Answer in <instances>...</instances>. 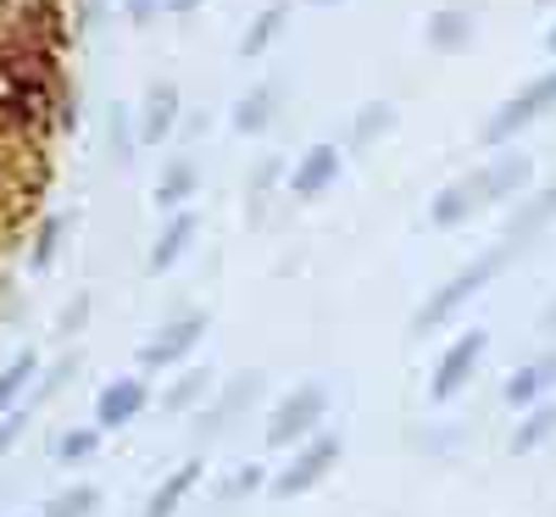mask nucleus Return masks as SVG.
<instances>
[{
	"label": "nucleus",
	"mask_w": 556,
	"mask_h": 517,
	"mask_svg": "<svg viewBox=\"0 0 556 517\" xmlns=\"http://www.w3.org/2000/svg\"><path fill=\"white\" fill-rule=\"evenodd\" d=\"M529 173H534V162H529L523 151H506V156H495V162L473 167L468 178L445 184V190L434 196V206H429V212H434V223H440V228H456V223H468L473 212H484V206H495V201H506V196H523Z\"/></svg>",
	"instance_id": "1"
},
{
	"label": "nucleus",
	"mask_w": 556,
	"mask_h": 517,
	"mask_svg": "<svg viewBox=\"0 0 556 517\" xmlns=\"http://www.w3.org/2000/svg\"><path fill=\"white\" fill-rule=\"evenodd\" d=\"M513 256H518V251L501 240L495 251H484V256H473V262L462 267V273H451L445 285H440V290H434L424 306H417V317H412V335H429V328H440L445 317H456V312L468 306V301H473V295H479V290H484L490 278H495L506 262H513Z\"/></svg>",
	"instance_id": "2"
},
{
	"label": "nucleus",
	"mask_w": 556,
	"mask_h": 517,
	"mask_svg": "<svg viewBox=\"0 0 556 517\" xmlns=\"http://www.w3.org/2000/svg\"><path fill=\"white\" fill-rule=\"evenodd\" d=\"M329 417V390L323 384H295L267 417V445H290V440H312L317 423Z\"/></svg>",
	"instance_id": "3"
},
{
	"label": "nucleus",
	"mask_w": 556,
	"mask_h": 517,
	"mask_svg": "<svg viewBox=\"0 0 556 517\" xmlns=\"http://www.w3.org/2000/svg\"><path fill=\"white\" fill-rule=\"evenodd\" d=\"M545 112H556V73H540V78L523 84L506 106H495V117L484 123V139H490V146H506V139L523 134L529 123H540Z\"/></svg>",
	"instance_id": "4"
},
{
	"label": "nucleus",
	"mask_w": 556,
	"mask_h": 517,
	"mask_svg": "<svg viewBox=\"0 0 556 517\" xmlns=\"http://www.w3.org/2000/svg\"><path fill=\"white\" fill-rule=\"evenodd\" d=\"M334 462H340V434H312L290 462H285V474L273 479V495H306L312 484H323L334 474Z\"/></svg>",
	"instance_id": "5"
},
{
	"label": "nucleus",
	"mask_w": 556,
	"mask_h": 517,
	"mask_svg": "<svg viewBox=\"0 0 556 517\" xmlns=\"http://www.w3.org/2000/svg\"><path fill=\"white\" fill-rule=\"evenodd\" d=\"M484 345H490V335H484V328H468V335H462V340H456V345L440 356L429 395H434V401H451V395H462V390H468V379H473V367H479Z\"/></svg>",
	"instance_id": "6"
},
{
	"label": "nucleus",
	"mask_w": 556,
	"mask_h": 517,
	"mask_svg": "<svg viewBox=\"0 0 556 517\" xmlns=\"http://www.w3.org/2000/svg\"><path fill=\"white\" fill-rule=\"evenodd\" d=\"M201 335H206V312H184V317H173L156 340L139 345V367H173V362H184V356L201 345Z\"/></svg>",
	"instance_id": "7"
},
{
	"label": "nucleus",
	"mask_w": 556,
	"mask_h": 517,
	"mask_svg": "<svg viewBox=\"0 0 556 517\" xmlns=\"http://www.w3.org/2000/svg\"><path fill=\"white\" fill-rule=\"evenodd\" d=\"M334 178H340V151H334V146H312V151L295 162V173H290V190H295L301 201H317L323 190H334Z\"/></svg>",
	"instance_id": "8"
},
{
	"label": "nucleus",
	"mask_w": 556,
	"mask_h": 517,
	"mask_svg": "<svg viewBox=\"0 0 556 517\" xmlns=\"http://www.w3.org/2000/svg\"><path fill=\"white\" fill-rule=\"evenodd\" d=\"M146 401H151L146 379H112V384L101 390V401H96L101 429H123V423H134L139 412H146Z\"/></svg>",
	"instance_id": "9"
},
{
	"label": "nucleus",
	"mask_w": 556,
	"mask_h": 517,
	"mask_svg": "<svg viewBox=\"0 0 556 517\" xmlns=\"http://www.w3.org/2000/svg\"><path fill=\"white\" fill-rule=\"evenodd\" d=\"M256 395H262V373H245V379H235V384L223 390V401L206 412V423H201L195 434H201V440H217V434H223L228 423H235V417H240V412H245Z\"/></svg>",
	"instance_id": "10"
},
{
	"label": "nucleus",
	"mask_w": 556,
	"mask_h": 517,
	"mask_svg": "<svg viewBox=\"0 0 556 517\" xmlns=\"http://www.w3.org/2000/svg\"><path fill=\"white\" fill-rule=\"evenodd\" d=\"M551 217H556V184H551V190H540V196H529V201L513 212V223H506V234H501V240L513 245V251H523V245L534 240V234H540Z\"/></svg>",
	"instance_id": "11"
},
{
	"label": "nucleus",
	"mask_w": 556,
	"mask_h": 517,
	"mask_svg": "<svg viewBox=\"0 0 556 517\" xmlns=\"http://www.w3.org/2000/svg\"><path fill=\"white\" fill-rule=\"evenodd\" d=\"M545 390H556V351L551 356H534L523 373H513V379H506V401H513V406H540V395Z\"/></svg>",
	"instance_id": "12"
},
{
	"label": "nucleus",
	"mask_w": 556,
	"mask_h": 517,
	"mask_svg": "<svg viewBox=\"0 0 556 517\" xmlns=\"http://www.w3.org/2000/svg\"><path fill=\"white\" fill-rule=\"evenodd\" d=\"M173 123H178V89L162 78V84H151V89H146V112H139V134H146L151 146H156V139H167V134H173Z\"/></svg>",
	"instance_id": "13"
},
{
	"label": "nucleus",
	"mask_w": 556,
	"mask_h": 517,
	"mask_svg": "<svg viewBox=\"0 0 556 517\" xmlns=\"http://www.w3.org/2000/svg\"><path fill=\"white\" fill-rule=\"evenodd\" d=\"M278 101H285V89H278V84H256L251 96H240V106H235V128L240 134H262L278 117Z\"/></svg>",
	"instance_id": "14"
},
{
	"label": "nucleus",
	"mask_w": 556,
	"mask_h": 517,
	"mask_svg": "<svg viewBox=\"0 0 556 517\" xmlns=\"http://www.w3.org/2000/svg\"><path fill=\"white\" fill-rule=\"evenodd\" d=\"M195 212H173V223L162 228V240H156V251H151V267L162 273V267H173L184 251H190V240H195Z\"/></svg>",
	"instance_id": "15"
},
{
	"label": "nucleus",
	"mask_w": 556,
	"mask_h": 517,
	"mask_svg": "<svg viewBox=\"0 0 556 517\" xmlns=\"http://www.w3.org/2000/svg\"><path fill=\"white\" fill-rule=\"evenodd\" d=\"M195 479H201V462H184L178 474H167V479H162V490L151 495L146 517H173V512H178V501H184V495L195 490Z\"/></svg>",
	"instance_id": "16"
},
{
	"label": "nucleus",
	"mask_w": 556,
	"mask_h": 517,
	"mask_svg": "<svg viewBox=\"0 0 556 517\" xmlns=\"http://www.w3.org/2000/svg\"><path fill=\"white\" fill-rule=\"evenodd\" d=\"M551 434H556V401H540V406H529V417L518 423L513 451H518V456H529V451H540Z\"/></svg>",
	"instance_id": "17"
},
{
	"label": "nucleus",
	"mask_w": 556,
	"mask_h": 517,
	"mask_svg": "<svg viewBox=\"0 0 556 517\" xmlns=\"http://www.w3.org/2000/svg\"><path fill=\"white\" fill-rule=\"evenodd\" d=\"M201 190V173H195V162L190 156H178L167 173H162V184H156V206H184Z\"/></svg>",
	"instance_id": "18"
},
{
	"label": "nucleus",
	"mask_w": 556,
	"mask_h": 517,
	"mask_svg": "<svg viewBox=\"0 0 556 517\" xmlns=\"http://www.w3.org/2000/svg\"><path fill=\"white\" fill-rule=\"evenodd\" d=\"M473 39V17L468 12H434L429 17V45L434 51H462Z\"/></svg>",
	"instance_id": "19"
},
{
	"label": "nucleus",
	"mask_w": 556,
	"mask_h": 517,
	"mask_svg": "<svg viewBox=\"0 0 556 517\" xmlns=\"http://www.w3.org/2000/svg\"><path fill=\"white\" fill-rule=\"evenodd\" d=\"M390 128H395V106H390V101H374V106H362V112H356L351 139H356V146H374V139L390 134Z\"/></svg>",
	"instance_id": "20"
},
{
	"label": "nucleus",
	"mask_w": 556,
	"mask_h": 517,
	"mask_svg": "<svg viewBox=\"0 0 556 517\" xmlns=\"http://www.w3.org/2000/svg\"><path fill=\"white\" fill-rule=\"evenodd\" d=\"M285 17H290V7H267V12L251 23V34H245V45H240V51H245V56H262L267 45H273V34L285 28Z\"/></svg>",
	"instance_id": "21"
},
{
	"label": "nucleus",
	"mask_w": 556,
	"mask_h": 517,
	"mask_svg": "<svg viewBox=\"0 0 556 517\" xmlns=\"http://www.w3.org/2000/svg\"><path fill=\"white\" fill-rule=\"evenodd\" d=\"M96 501H101L96 484H73L67 495H56L51 506H45V517H89V512H96Z\"/></svg>",
	"instance_id": "22"
},
{
	"label": "nucleus",
	"mask_w": 556,
	"mask_h": 517,
	"mask_svg": "<svg viewBox=\"0 0 556 517\" xmlns=\"http://www.w3.org/2000/svg\"><path fill=\"white\" fill-rule=\"evenodd\" d=\"M206 384H212V379H206V367H201V373H184V379L162 395V406H167V412H190V406L206 395Z\"/></svg>",
	"instance_id": "23"
},
{
	"label": "nucleus",
	"mask_w": 556,
	"mask_h": 517,
	"mask_svg": "<svg viewBox=\"0 0 556 517\" xmlns=\"http://www.w3.org/2000/svg\"><path fill=\"white\" fill-rule=\"evenodd\" d=\"M28 373H34V351H23V356L7 367V373H0V412H7V406L17 401V390L28 384Z\"/></svg>",
	"instance_id": "24"
},
{
	"label": "nucleus",
	"mask_w": 556,
	"mask_h": 517,
	"mask_svg": "<svg viewBox=\"0 0 556 517\" xmlns=\"http://www.w3.org/2000/svg\"><path fill=\"white\" fill-rule=\"evenodd\" d=\"M96 445H101L96 429H67V434L56 440V456H62V462H84V456H96Z\"/></svg>",
	"instance_id": "25"
},
{
	"label": "nucleus",
	"mask_w": 556,
	"mask_h": 517,
	"mask_svg": "<svg viewBox=\"0 0 556 517\" xmlns=\"http://www.w3.org/2000/svg\"><path fill=\"white\" fill-rule=\"evenodd\" d=\"M56 240H62V217H51L39 228V240H34V267H51V256H56Z\"/></svg>",
	"instance_id": "26"
},
{
	"label": "nucleus",
	"mask_w": 556,
	"mask_h": 517,
	"mask_svg": "<svg viewBox=\"0 0 556 517\" xmlns=\"http://www.w3.org/2000/svg\"><path fill=\"white\" fill-rule=\"evenodd\" d=\"M251 490H262V467H240V474L223 484V501H240V495H251Z\"/></svg>",
	"instance_id": "27"
},
{
	"label": "nucleus",
	"mask_w": 556,
	"mask_h": 517,
	"mask_svg": "<svg viewBox=\"0 0 556 517\" xmlns=\"http://www.w3.org/2000/svg\"><path fill=\"white\" fill-rule=\"evenodd\" d=\"M162 7H173V0H128V17H134V23H151Z\"/></svg>",
	"instance_id": "28"
},
{
	"label": "nucleus",
	"mask_w": 556,
	"mask_h": 517,
	"mask_svg": "<svg viewBox=\"0 0 556 517\" xmlns=\"http://www.w3.org/2000/svg\"><path fill=\"white\" fill-rule=\"evenodd\" d=\"M84 312H89V301H73V312H67V317H62V328H67V335H73V328H78V323H84Z\"/></svg>",
	"instance_id": "29"
},
{
	"label": "nucleus",
	"mask_w": 556,
	"mask_h": 517,
	"mask_svg": "<svg viewBox=\"0 0 556 517\" xmlns=\"http://www.w3.org/2000/svg\"><path fill=\"white\" fill-rule=\"evenodd\" d=\"M545 335H556V301L545 306Z\"/></svg>",
	"instance_id": "30"
},
{
	"label": "nucleus",
	"mask_w": 556,
	"mask_h": 517,
	"mask_svg": "<svg viewBox=\"0 0 556 517\" xmlns=\"http://www.w3.org/2000/svg\"><path fill=\"white\" fill-rule=\"evenodd\" d=\"M201 7V0H173V12H195Z\"/></svg>",
	"instance_id": "31"
},
{
	"label": "nucleus",
	"mask_w": 556,
	"mask_h": 517,
	"mask_svg": "<svg viewBox=\"0 0 556 517\" xmlns=\"http://www.w3.org/2000/svg\"><path fill=\"white\" fill-rule=\"evenodd\" d=\"M545 45H551V51H556V28H551V34H545Z\"/></svg>",
	"instance_id": "32"
},
{
	"label": "nucleus",
	"mask_w": 556,
	"mask_h": 517,
	"mask_svg": "<svg viewBox=\"0 0 556 517\" xmlns=\"http://www.w3.org/2000/svg\"><path fill=\"white\" fill-rule=\"evenodd\" d=\"M312 7H329V0H312Z\"/></svg>",
	"instance_id": "33"
},
{
	"label": "nucleus",
	"mask_w": 556,
	"mask_h": 517,
	"mask_svg": "<svg viewBox=\"0 0 556 517\" xmlns=\"http://www.w3.org/2000/svg\"><path fill=\"white\" fill-rule=\"evenodd\" d=\"M540 7H551V0H540Z\"/></svg>",
	"instance_id": "34"
}]
</instances>
